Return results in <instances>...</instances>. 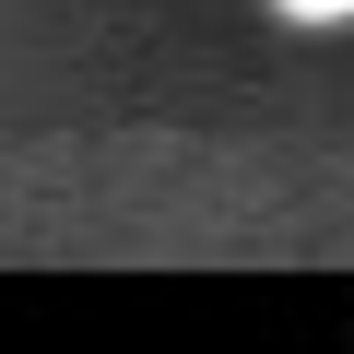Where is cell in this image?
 Returning <instances> with one entry per match:
<instances>
[{"instance_id": "cell-1", "label": "cell", "mask_w": 354, "mask_h": 354, "mask_svg": "<svg viewBox=\"0 0 354 354\" xmlns=\"http://www.w3.org/2000/svg\"><path fill=\"white\" fill-rule=\"evenodd\" d=\"M272 12H295V24H354V0H272Z\"/></svg>"}]
</instances>
